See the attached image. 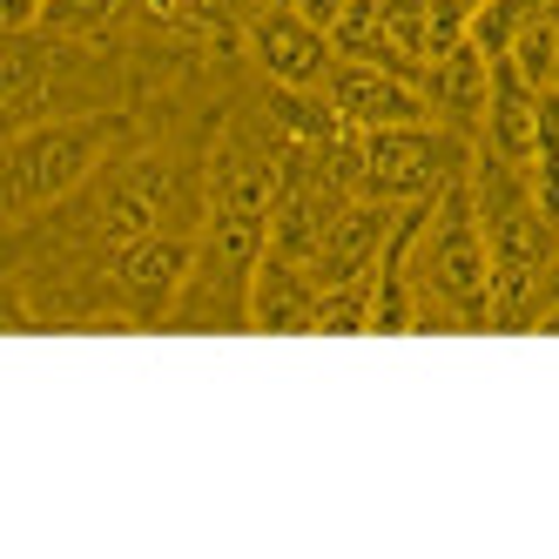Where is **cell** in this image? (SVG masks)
<instances>
[{
    "instance_id": "1",
    "label": "cell",
    "mask_w": 559,
    "mask_h": 559,
    "mask_svg": "<svg viewBox=\"0 0 559 559\" xmlns=\"http://www.w3.org/2000/svg\"><path fill=\"white\" fill-rule=\"evenodd\" d=\"M397 250L418 297V331H492V243L472 203V169L445 195L405 210Z\"/></svg>"
},
{
    "instance_id": "2",
    "label": "cell",
    "mask_w": 559,
    "mask_h": 559,
    "mask_svg": "<svg viewBox=\"0 0 559 559\" xmlns=\"http://www.w3.org/2000/svg\"><path fill=\"white\" fill-rule=\"evenodd\" d=\"M115 148H122V108L8 129V223H34L74 189H88L115 163Z\"/></svg>"
},
{
    "instance_id": "3",
    "label": "cell",
    "mask_w": 559,
    "mask_h": 559,
    "mask_svg": "<svg viewBox=\"0 0 559 559\" xmlns=\"http://www.w3.org/2000/svg\"><path fill=\"white\" fill-rule=\"evenodd\" d=\"M472 135L445 129V122H397V129H365L357 135V189L378 203H431L445 195L465 169H472Z\"/></svg>"
},
{
    "instance_id": "4",
    "label": "cell",
    "mask_w": 559,
    "mask_h": 559,
    "mask_svg": "<svg viewBox=\"0 0 559 559\" xmlns=\"http://www.w3.org/2000/svg\"><path fill=\"white\" fill-rule=\"evenodd\" d=\"M243 41H250V61L270 88H324L331 68L344 61L331 27L304 21L290 0H270V8H250L243 21Z\"/></svg>"
},
{
    "instance_id": "5",
    "label": "cell",
    "mask_w": 559,
    "mask_h": 559,
    "mask_svg": "<svg viewBox=\"0 0 559 559\" xmlns=\"http://www.w3.org/2000/svg\"><path fill=\"white\" fill-rule=\"evenodd\" d=\"M331 108L344 115V129L350 135H365V129H397V122H431V102L418 88V74L412 68H391V61H337L331 68V82H324Z\"/></svg>"
},
{
    "instance_id": "6",
    "label": "cell",
    "mask_w": 559,
    "mask_h": 559,
    "mask_svg": "<svg viewBox=\"0 0 559 559\" xmlns=\"http://www.w3.org/2000/svg\"><path fill=\"white\" fill-rule=\"evenodd\" d=\"M317 297H324V284L310 276V263L263 250L250 284V331H317Z\"/></svg>"
},
{
    "instance_id": "7",
    "label": "cell",
    "mask_w": 559,
    "mask_h": 559,
    "mask_svg": "<svg viewBox=\"0 0 559 559\" xmlns=\"http://www.w3.org/2000/svg\"><path fill=\"white\" fill-rule=\"evenodd\" d=\"M129 8H135V0H48L41 27L61 34V41H95V34H108Z\"/></svg>"
},
{
    "instance_id": "8",
    "label": "cell",
    "mask_w": 559,
    "mask_h": 559,
    "mask_svg": "<svg viewBox=\"0 0 559 559\" xmlns=\"http://www.w3.org/2000/svg\"><path fill=\"white\" fill-rule=\"evenodd\" d=\"M41 8H48V0H0V14H8V34H14V27H41Z\"/></svg>"
},
{
    "instance_id": "9",
    "label": "cell",
    "mask_w": 559,
    "mask_h": 559,
    "mask_svg": "<svg viewBox=\"0 0 559 559\" xmlns=\"http://www.w3.org/2000/svg\"><path fill=\"white\" fill-rule=\"evenodd\" d=\"M290 8H297L304 21H317V27H337V14H344V0H290Z\"/></svg>"
},
{
    "instance_id": "10",
    "label": "cell",
    "mask_w": 559,
    "mask_h": 559,
    "mask_svg": "<svg viewBox=\"0 0 559 559\" xmlns=\"http://www.w3.org/2000/svg\"><path fill=\"white\" fill-rule=\"evenodd\" d=\"M250 8H270V0H250Z\"/></svg>"
}]
</instances>
